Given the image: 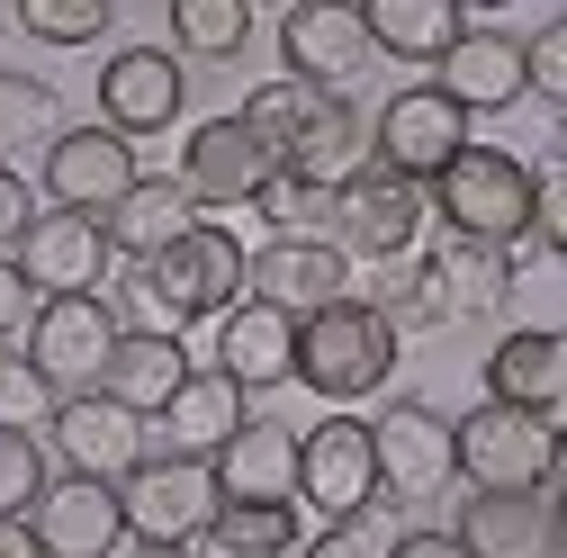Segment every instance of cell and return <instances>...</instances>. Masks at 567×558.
Returning <instances> with one entry per match:
<instances>
[{
	"instance_id": "obj_1",
	"label": "cell",
	"mask_w": 567,
	"mask_h": 558,
	"mask_svg": "<svg viewBox=\"0 0 567 558\" xmlns=\"http://www.w3.org/2000/svg\"><path fill=\"white\" fill-rule=\"evenodd\" d=\"M244 235L226 226V217H198L181 244H163L154 261H135L126 279H135V298L154 307V324L163 333H181V324H207V316H226V307H244Z\"/></svg>"
},
{
	"instance_id": "obj_2",
	"label": "cell",
	"mask_w": 567,
	"mask_h": 558,
	"mask_svg": "<svg viewBox=\"0 0 567 558\" xmlns=\"http://www.w3.org/2000/svg\"><path fill=\"white\" fill-rule=\"evenodd\" d=\"M396 361H405V333H396L370 298H342V307H324V316L298 324V388L324 396V405L379 396V388L396 379Z\"/></svg>"
},
{
	"instance_id": "obj_3",
	"label": "cell",
	"mask_w": 567,
	"mask_h": 558,
	"mask_svg": "<svg viewBox=\"0 0 567 558\" xmlns=\"http://www.w3.org/2000/svg\"><path fill=\"white\" fill-rule=\"evenodd\" d=\"M433 217H442V235H468V244H532V207H540V172L523 163V154H505V145H468L433 189Z\"/></svg>"
},
{
	"instance_id": "obj_4",
	"label": "cell",
	"mask_w": 567,
	"mask_h": 558,
	"mask_svg": "<svg viewBox=\"0 0 567 558\" xmlns=\"http://www.w3.org/2000/svg\"><path fill=\"white\" fill-rule=\"evenodd\" d=\"M217 477L207 459H181V451H145L126 477H117V514H126V540L135 549H198V531L217 523Z\"/></svg>"
},
{
	"instance_id": "obj_5",
	"label": "cell",
	"mask_w": 567,
	"mask_h": 558,
	"mask_svg": "<svg viewBox=\"0 0 567 558\" xmlns=\"http://www.w3.org/2000/svg\"><path fill=\"white\" fill-rule=\"evenodd\" d=\"M468 145H477V135H468V108H460L451 91H433V82H405V91L370 117V163L396 172V180H414V189H433Z\"/></svg>"
},
{
	"instance_id": "obj_6",
	"label": "cell",
	"mask_w": 567,
	"mask_h": 558,
	"mask_svg": "<svg viewBox=\"0 0 567 558\" xmlns=\"http://www.w3.org/2000/svg\"><path fill=\"white\" fill-rule=\"evenodd\" d=\"M451 442H460V477L477 496H540L549 459H558V424L514 414V405H468L451 424Z\"/></svg>"
},
{
	"instance_id": "obj_7",
	"label": "cell",
	"mask_w": 567,
	"mask_h": 558,
	"mask_svg": "<svg viewBox=\"0 0 567 558\" xmlns=\"http://www.w3.org/2000/svg\"><path fill=\"white\" fill-rule=\"evenodd\" d=\"M117 307L109 298H37V316H28V361H37V379L54 388V396H91L100 379H109V352H117Z\"/></svg>"
},
{
	"instance_id": "obj_8",
	"label": "cell",
	"mask_w": 567,
	"mask_h": 558,
	"mask_svg": "<svg viewBox=\"0 0 567 558\" xmlns=\"http://www.w3.org/2000/svg\"><path fill=\"white\" fill-rule=\"evenodd\" d=\"M370 442H379V505H433L460 477L451 414L423 405V396H396L388 414H370Z\"/></svg>"
},
{
	"instance_id": "obj_9",
	"label": "cell",
	"mask_w": 567,
	"mask_h": 558,
	"mask_svg": "<svg viewBox=\"0 0 567 558\" xmlns=\"http://www.w3.org/2000/svg\"><path fill=\"white\" fill-rule=\"evenodd\" d=\"M423 217H433V198H423L414 180H396V172H351L342 189H333V244H342V261H405L414 244H423Z\"/></svg>"
},
{
	"instance_id": "obj_10",
	"label": "cell",
	"mask_w": 567,
	"mask_h": 558,
	"mask_svg": "<svg viewBox=\"0 0 567 558\" xmlns=\"http://www.w3.org/2000/svg\"><path fill=\"white\" fill-rule=\"evenodd\" d=\"M298 505H316L324 523H351L379 505V442L370 414H324L316 433H298Z\"/></svg>"
},
{
	"instance_id": "obj_11",
	"label": "cell",
	"mask_w": 567,
	"mask_h": 558,
	"mask_svg": "<svg viewBox=\"0 0 567 558\" xmlns=\"http://www.w3.org/2000/svg\"><path fill=\"white\" fill-rule=\"evenodd\" d=\"M109 261H117L109 252V226L100 217H73V207H37V226L10 252V270H19L28 298H100Z\"/></svg>"
},
{
	"instance_id": "obj_12",
	"label": "cell",
	"mask_w": 567,
	"mask_h": 558,
	"mask_svg": "<svg viewBox=\"0 0 567 558\" xmlns=\"http://www.w3.org/2000/svg\"><path fill=\"white\" fill-rule=\"evenodd\" d=\"M244 298L279 307L289 324H307V316H324V307L351 298V261H342L333 235H270V244L244 261Z\"/></svg>"
},
{
	"instance_id": "obj_13",
	"label": "cell",
	"mask_w": 567,
	"mask_h": 558,
	"mask_svg": "<svg viewBox=\"0 0 567 558\" xmlns=\"http://www.w3.org/2000/svg\"><path fill=\"white\" fill-rule=\"evenodd\" d=\"M189 108V73H181V54L172 45H117L100 63V126L109 135H172Z\"/></svg>"
},
{
	"instance_id": "obj_14",
	"label": "cell",
	"mask_w": 567,
	"mask_h": 558,
	"mask_svg": "<svg viewBox=\"0 0 567 558\" xmlns=\"http://www.w3.org/2000/svg\"><path fill=\"white\" fill-rule=\"evenodd\" d=\"M279 180V163H270V145L226 108V117H207V126H189V145H181V189H189V207L207 217V207H261V189Z\"/></svg>"
},
{
	"instance_id": "obj_15",
	"label": "cell",
	"mask_w": 567,
	"mask_h": 558,
	"mask_svg": "<svg viewBox=\"0 0 567 558\" xmlns=\"http://www.w3.org/2000/svg\"><path fill=\"white\" fill-rule=\"evenodd\" d=\"M145 180L135 172V145L109 126H54L45 135V198L73 207V217H109V207Z\"/></svg>"
},
{
	"instance_id": "obj_16",
	"label": "cell",
	"mask_w": 567,
	"mask_h": 558,
	"mask_svg": "<svg viewBox=\"0 0 567 558\" xmlns=\"http://www.w3.org/2000/svg\"><path fill=\"white\" fill-rule=\"evenodd\" d=\"M279 54H289V82H316V91H351V73L379 63L361 10H342V0H298V10H279Z\"/></svg>"
},
{
	"instance_id": "obj_17",
	"label": "cell",
	"mask_w": 567,
	"mask_h": 558,
	"mask_svg": "<svg viewBox=\"0 0 567 558\" xmlns=\"http://www.w3.org/2000/svg\"><path fill=\"white\" fill-rule=\"evenodd\" d=\"M45 433H54V459L73 468V477H100V486H117L135 459H145V414H126L117 396H63L54 414H45Z\"/></svg>"
},
{
	"instance_id": "obj_18",
	"label": "cell",
	"mask_w": 567,
	"mask_h": 558,
	"mask_svg": "<svg viewBox=\"0 0 567 558\" xmlns=\"http://www.w3.org/2000/svg\"><path fill=\"white\" fill-rule=\"evenodd\" d=\"M28 531H37V549H45V558H117V540H126L117 486H100V477H73V468H63L45 496L28 505Z\"/></svg>"
},
{
	"instance_id": "obj_19",
	"label": "cell",
	"mask_w": 567,
	"mask_h": 558,
	"mask_svg": "<svg viewBox=\"0 0 567 558\" xmlns=\"http://www.w3.org/2000/svg\"><path fill=\"white\" fill-rule=\"evenodd\" d=\"M486 405L540 414V424H567V333L558 324H523L486 352Z\"/></svg>"
},
{
	"instance_id": "obj_20",
	"label": "cell",
	"mask_w": 567,
	"mask_h": 558,
	"mask_svg": "<svg viewBox=\"0 0 567 558\" xmlns=\"http://www.w3.org/2000/svg\"><path fill=\"white\" fill-rule=\"evenodd\" d=\"M433 91H451L468 117H495V108H514V100L532 91V54H523V37L468 19V37L433 63Z\"/></svg>"
},
{
	"instance_id": "obj_21",
	"label": "cell",
	"mask_w": 567,
	"mask_h": 558,
	"mask_svg": "<svg viewBox=\"0 0 567 558\" xmlns=\"http://www.w3.org/2000/svg\"><path fill=\"white\" fill-rule=\"evenodd\" d=\"M217 370H226L244 396L289 388V379H298V324L279 316V307H261V298L226 307V316H217Z\"/></svg>"
},
{
	"instance_id": "obj_22",
	"label": "cell",
	"mask_w": 567,
	"mask_h": 558,
	"mask_svg": "<svg viewBox=\"0 0 567 558\" xmlns=\"http://www.w3.org/2000/svg\"><path fill=\"white\" fill-rule=\"evenodd\" d=\"M207 477H217L226 505H298V433L252 414V424L207 459Z\"/></svg>"
},
{
	"instance_id": "obj_23",
	"label": "cell",
	"mask_w": 567,
	"mask_h": 558,
	"mask_svg": "<svg viewBox=\"0 0 567 558\" xmlns=\"http://www.w3.org/2000/svg\"><path fill=\"white\" fill-rule=\"evenodd\" d=\"M433 289H442V324H477V316H505L514 289H523V270L505 244H468V235H442L433 252Z\"/></svg>"
},
{
	"instance_id": "obj_24",
	"label": "cell",
	"mask_w": 567,
	"mask_h": 558,
	"mask_svg": "<svg viewBox=\"0 0 567 558\" xmlns=\"http://www.w3.org/2000/svg\"><path fill=\"white\" fill-rule=\"evenodd\" d=\"M181 379H189V342L181 333H163V324H126L117 333V352H109V379H100V396H117L126 414H154L181 396Z\"/></svg>"
},
{
	"instance_id": "obj_25",
	"label": "cell",
	"mask_w": 567,
	"mask_h": 558,
	"mask_svg": "<svg viewBox=\"0 0 567 558\" xmlns=\"http://www.w3.org/2000/svg\"><path fill=\"white\" fill-rule=\"evenodd\" d=\"M244 405H252V396H244L226 370H189V379H181V396L154 414V424L172 433V451H181V459H217V451H226V442L252 424Z\"/></svg>"
},
{
	"instance_id": "obj_26",
	"label": "cell",
	"mask_w": 567,
	"mask_h": 558,
	"mask_svg": "<svg viewBox=\"0 0 567 558\" xmlns=\"http://www.w3.org/2000/svg\"><path fill=\"white\" fill-rule=\"evenodd\" d=\"M100 226H109V252H117V261H154L163 244H181V235L198 226V207H189L181 172H145V180H135Z\"/></svg>"
},
{
	"instance_id": "obj_27",
	"label": "cell",
	"mask_w": 567,
	"mask_h": 558,
	"mask_svg": "<svg viewBox=\"0 0 567 558\" xmlns=\"http://www.w3.org/2000/svg\"><path fill=\"white\" fill-rule=\"evenodd\" d=\"M351 172H370V108H351V91H342V100H324V117L298 135V145L279 154V180H298V189H342Z\"/></svg>"
},
{
	"instance_id": "obj_28",
	"label": "cell",
	"mask_w": 567,
	"mask_h": 558,
	"mask_svg": "<svg viewBox=\"0 0 567 558\" xmlns=\"http://www.w3.org/2000/svg\"><path fill=\"white\" fill-rule=\"evenodd\" d=\"M361 28H370V54L388 63H442L468 37V10L460 0H370Z\"/></svg>"
},
{
	"instance_id": "obj_29",
	"label": "cell",
	"mask_w": 567,
	"mask_h": 558,
	"mask_svg": "<svg viewBox=\"0 0 567 558\" xmlns=\"http://www.w3.org/2000/svg\"><path fill=\"white\" fill-rule=\"evenodd\" d=\"M451 540L468 558H549V496H468Z\"/></svg>"
},
{
	"instance_id": "obj_30",
	"label": "cell",
	"mask_w": 567,
	"mask_h": 558,
	"mask_svg": "<svg viewBox=\"0 0 567 558\" xmlns=\"http://www.w3.org/2000/svg\"><path fill=\"white\" fill-rule=\"evenodd\" d=\"M198 558H307L298 505H217V523L198 531Z\"/></svg>"
},
{
	"instance_id": "obj_31",
	"label": "cell",
	"mask_w": 567,
	"mask_h": 558,
	"mask_svg": "<svg viewBox=\"0 0 567 558\" xmlns=\"http://www.w3.org/2000/svg\"><path fill=\"white\" fill-rule=\"evenodd\" d=\"M324 100H342V91H316V82H289V73H279V82L244 91V108H235V117H244V126L261 135V145H270V163H279V154H289L298 135H307V126L324 117Z\"/></svg>"
},
{
	"instance_id": "obj_32",
	"label": "cell",
	"mask_w": 567,
	"mask_h": 558,
	"mask_svg": "<svg viewBox=\"0 0 567 558\" xmlns=\"http://www.w3.org/2000/svg\"><path fill=\"white\" fill-rule=\"evenodd\" d=\"M244 37H252V10H244V0H172V54L235 63Z\"/></svg>"
},
{
	"instance_id": "obj_33",
	"label": "cell",
	"mask_w": 567,
	"mask_h": 558,
	"mask_svg": "<svg viewBox=\"0 0 567 558\" xmlns=\"http://www.w3.org/2000/svg\"><path fill=\"white\" fill-rule=\"evenodd\" d=\"M370 307H379L396 333H433V324H442L433 261H423V252H405V261H379V270H370Z\"/></svg>"
},
{
	"instance_id": "obj_34",
	"label": "cell",
	"mask_w": 567,
	"mask_h": 558,
	"mask_svg": "<svg viewBox=\"0 0 567 558\" xmlns=\"http://www.w3.org/2000/svg\"><path fill=\"white\" fill-rule=\"evenodd\" d=\"M54 486V468H45V442L37 433H19V424H0V523H28V505Z\"/></svg>"
},
{
	"instance_id": "obj_35",
	"label": "cell",
	"mask_w": 567,
	"mask_h": 558,
	"mask_svg": "<svg viewBox=\"0 0 567 558\" xmlns=\"http://www.w3.org/2000/svg\"><path fill=\"white\" fill-rule=\"evenodd\" d=\"M37 45H100L109 37V0H19L10 10Z\"/></svg>"
},
{
	"instance_id": "obj_36",
	"label": "cell",
	"mask_w": 567,
	"mask_h": 558,
	"mask_svg": "<svg viewBox=\"0 0 567 558\" xmlns=\"http://www.w3.org/2000/svg\"><path fill=\"white\" fill-rule=\"evenodd\" d=\"M63 396L37 379V361H28V342H0V424H19V433H37L45 414H54Z\"/></svg>"
},
{
	"instance_id": "obj_37",
	"label": "cell",
	"mask_w": 567,
	"mask_h": 558,
	"mask_svg": "<svg viewBox=\"0 0 567 558\" xmlns=\"http://www.w3.org/2000/svg\"><path fill=\"white\" fill-rule=\"evenodd\" d=\"M63 108H54V91L45 82H28V73H0V163H10L19 145H37V135L54 126Z\"/></svg>"
},
{
	"instance_id": "obj_38",
	"label": "cell",
	"mask_w": 567,
	"mask_h": 558,
	"mask_svg": "<svg viewBox=\"0 0 567 558\" xmlns=\"http://www.w3.org/2000/svg\"><path fill=\"white\" fill-rule=\"evenodd\" d=\"M307 558H396V523L370 505V514H351V523H324L307 540Z\"/></svg>"
},
{
	"instance_id": "obj_39",
	"label": "cell",
	"mask_w": 567,
	"mask_h": 558,
	"mask_svg": "<svg viewBox=\"0 0 567 558\" xmlns=\"http://www.w3.org/2000/svg\"><path fill=\"white\" fill-rule=\"evenodd\" d=\"M261 217H270V235H324V226H333V189L270 180V189H261Z\"/></svg>"
},
{
	"instance_id": "obj_40",
	"label": "cell",
	"mask_w": 567,
	"mask_h": 558,
	"mask_svg": "<svg viewBox=\"0 0 567 558\" xmlns=\"http://www.w3.org/2000/svg\"><path fill=\"white\" fill-rule=\"evenodd\" d=\"M523 54H532V91H549V100L567 108V10H558V19L523 45Z\"/></svg>"
},
{
	"instance_id": "obj_41",
	"label": "cell",
	"mask_w": 567,
	"mask_h": 558,
	"mask_svg": "<svg viewBox=\"0 0 567 558\" xmlns=\"http://www.w3.org/2000/svg\"><path fill=\"white\" fill-rule=\"evenodd\" d=\"M37 226V198H28V172L0 163V252H19V235Z\"/></svg>"
},
{
	"instance_id": "obj_42",
	"label": "cell",
	"mask_w": 567,
	"mask_h": 558,
	"mask_svg": "<svg viewBox=\"0 0 567 558\" xmlns=\"http://www.w3.org/2000/svg\"><path fill=\"white\" fill-rule=\"evenodd\" d=\"M532 244L567 261V172H549V180H540V207H532Z\"/></svg>"
},
{
	"instance_id": "obj_43",
	"label": "cell",
	"mask_w": 567,
	"mask_h": 558,
	"mask_svg": "<svg viewBox=\"0 0 567 558\" xmlns=\"http://www.w3.org/2000/svg\"><path fill=\"white\" fill-rule=\"evenodd\" d=\"M396 558H468L451 531H396Z\"/></svg>"
},
{
	"instance_id": "obj_44",
	"label": "cell",
	"mask_w": 567,
	"mask_h": 558,
	"mask_svg": "<svg viewBox=\"0 0 567 558\" xmlns=\"http://www.w3.org/2000/svg\"><path fill=\"white\" fill-rule=\"evenodd\" d=\"M0 558H45V549H37V531H28V523H0Z\"/></svg>"
},
{
	"instance_id": "obj_45",
	"label": "cell",
	"mask_w": 567,
	"mask_h": 558,
	"mask_svg": "<svg viewBox=\"0 0 567 558\" xmlns=\"http://www.w3.org/2000/svg\"><path fill=\"white\" fill-rule=\"evenodd\" d=\"M19 298H28V289H19V270H10V261H0V324H10V316H19Z\"/></svg>"
},
{
	"instance_id": "obj_46",
	"label": "cell",
	"mask_w": 567,
	"mask_h": 558,
	"mask_svg": "<svg viewBox=\"0 0 567 558\" xmlns=\"http://www.w3.org/2000/svg\"><path fill=\"white\" fill-rule=\"evenodd\" d=\"M549 558H567V496H549Z\"/></svg>"
},
{
	"instance_id": "obj_47",
	"label": "cell",
	"mask_w": 567,
	"mask_h": 558,
	"mask_svg": "<svg viewBox=\"0 0 567 558\" xmlns=\"http://www.w3.org/2000/svg\"><path fill=\"white\" fill-rule=\"evenodd\" d=\"M549 486L567 496V424H558V459H549Z\"/></svg>"
},
{
	"instance_id": "obj_48",
	"label": "cell",
	"mask_w": 567,
	"mask_h": 558,
	"mask_svg": "<svg viewBox=\"0 0 567 558\" xmlns=\"http://www.w3.org/2000/svg\"><path fill=\"white\" fill-rule=\"evenodd\" d=\"M135 558H198V549H135Z\"/></svg>"
},
{
	"instance_id": "obj_49",
	"label": "cell",
	"mask_w": 567,
	"mask_h": 558,
	"mask_svg": "<svg viewBox=\"0 0 567 558\" xmlns=\"http://www.w3.org/2000/svg\"><path fill=\"white\" fill-rule=\"evenodd\" d=\"M558 145H567V117H558Z\"/></svg>"
}]
</instances>
